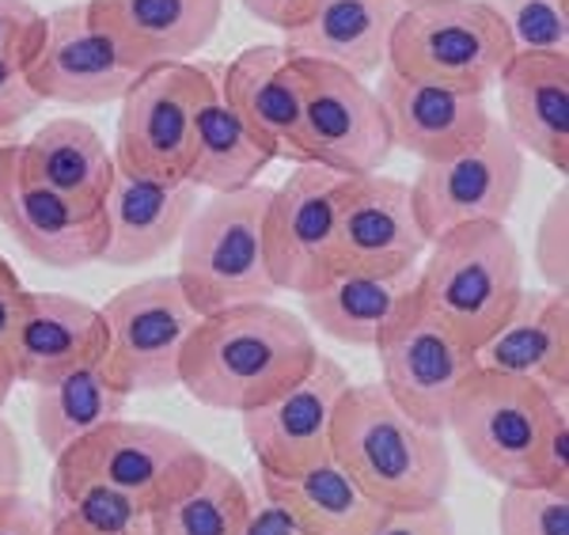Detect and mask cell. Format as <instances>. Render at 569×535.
<instances>
[{"instance_id":"cell-34","label":"cell","mask_w":569,"mask_h":535,"mask_svg":"<svg viewBox=\"0 0 569 535\" xmlns=\"http://www.w3.org/2000/svg\"><path fill=\"white\" fill-rule=\"evenodd\" d=\"M501 535H569V494L547 486H501Z\"/></svg>"},{"instance_id":"cell-22","label":"cell","mask_w":569,"mask_h":535,"mask_svg":"<svg viewBox=\"0 0 569 535\" xmlns=\"http://www.w3.org/2000/svg\"><path fill=\"white\" fill-rule=\"evenodd\" d=\"M479 368L539 384L569 399V304L566 293L525 289L509 319L475 349Z\"/></svg>"},{"instance_id":"cell-14","label":"cell","mask_w":569,"mask_h":535,"mask_svg":"<svg viewBox=\"0 0 569 535\" xmlns=\"http://www.w3.org/2000/svg\"><path fill=\"white\" fill-rule=\"evenodd\" d=\"M16 145L0 152V225L4 232L34 262L50 266V270H80V266L99 262L107 244L103 206H80L66 194L50 190L23 168Z\"/></svg>"},{"instance_id":"cell-39","label":"cell","mask_w":569,"mask_h":535,"mask_svg":"<svg viewBox=\"0 0 569 535\" xmlns=\"http://www.w3.org/2000/svg\"><path fill=\"white\" fill-rule=\"evenodd\" d=\"M372 535H456V516L448 509V502L429 505V509L388 513L376 524Z\"/></svg>"},{"instance_id":"cell-37","label":"cell","mask_w":569,"mask_h":535,"mask_svg":"<svg viewBox=\"0 0 569 535\" xmlns=\"http://www.w3.org/2000/svg\"><path fill=\"white\" fill-rule=\"evenodd\" d=\"M27 65L0 58V133L16 129L23 118H31L42 107V99L34 96V88L27 85Z\"/></svg>"},{"instance_id":"cell-12","label":"cell","mask_w":569,"mask_h":535,"mask_svg":"<svg viewBox=\"0 0 569 535\" xmlns=\"http://www.w3.org/2000/svg\"><path fill=\"white\" fill-rule=\"evenodd\" d=\"M58 459L103 478L107 486L133 497L144 513H156L171 497L198 483L209 456L182 433L156 426V422L118 418L110 426L96 429L80 445L61 452Z\"/></svg>"},{"instance_id":"cell-45","label":"cell","mask_w":569,"mask_h":535,"mask_svg":"<svg viewBox=\"0 0 569 535\" xmlns=\"http://www.w3.org/2000/svg\"><path fill=\"white\" fill-rule=\"evenodd\" d=\"M50 535H84V532H77L72 524H61V521H53V532Z\"/></svg>"},{"instance_id":"cell-24","label":"cell","mask_w":569,"mask_h":535,"mask_svg":"<svg viewBox=\"0 0 569 535\" xmlns=\"http://www.w3.org/2000/svg\"><path fill=\"white\" fill-rule=\"evenodd\" d=\"M501 126L520 152L569 171V58L512 53L498 77Z\"/></svg>"},{"instance_id":"cell-29","label":"cell","mask_w":569,"mask_h":535,"mask_svg":"<svg viewBox=\"0 0 569 535\" xmlns=\"http://www.w3.org/2000/svg\"><path fill=\"white\" fill-rule=\"evenodd\" d=\"M126 399L103 365H88L61 376L53 384L34 387V437L46 448V456L58 459L61 452L80 445L96 429L126 418Z\"/></svg>"},{"instance_id":"cell-27","label":"cell","mask_w":569,"mask_h":535,"mask_svg":"<svg viewBox=\"0 0 569 535\" xmlns=\"http://www.w3.org/2000/svg\"><path fill=\"white\" fill-rule=\"evenodd\" d=\"M418 285L410 274H330L316 293L300 297L305 323H316L327 338L342 346L372 349L388 330L395 311L407 304Z\"/></svg>"},{"instance_id":"cell-43","label":"cell","mask_w":569,"mask_h":535,"mask_svg":"<svg viewBox=\"0 0 569 535\" xmlns=\"http://www.w3.org/2000/svg\"><path fill=\"white\" fill-rule=\"evenodd\" d=\"M23 478H27V464H23L20 433L12 429L8 418H0V497L23 494Z\"/></svg>"},{"instance_id":"cell-9","label":"cell","mask_w":569,"mask_h":535,"mask_svg":"<svg viewBox=\"0 0 569 535\" xmlns=\"http://www.w3.org/2000/svg\"><path fill=\"white\" fill-rule=\"evenodd\" d=\"M525 190V152L493 118L486 137L448 160L421 164L410 182L418 232L426 247L463 225H505Z\"/></svg>"},{"instance_id":"cell-41","label":"cell","mask_w":569,"mask_h":535,"mask_svg":"<svg viewBox=\"0 0 569 535\" xmlns=\"http://www.w3.org/2000/svg\"><path fill=\"white\" fill-rule=\"evenodd\" d=\"M240 4L259 23L278 27L281 34H289V31H297L300 23H308L323 0H240Z\"/></svg>"},{"instance_id":"cell-40","label":"cell","mask_w":569,"mask_h":535,"mask_svg":"<svg viewBox=\"0 0 569 535\" xmlns=\"http://www.w3.org/2000/svg\"><path fill=\"white\" fill-rule=\"evenodd\" d=\"M53 513L46 502H34L27 494L0 497V535H50Z\"/></svg>"},{"instance_id":"cell-1","label":"cell","mask_w":569,"mask_h":535,"mask_svg":"<svg viewBox=\"0 0 569 535\" xmlns=\"http://www.w3.org/2000/svg\"><path fill=\"white\" fill-rule=\"evenodd\" d=\"M316 335L297 311L273 300L201 316L179 357V387L201 407L247 414L278 399L311 373Z\"/></svg>"},{"instance_id":"cell-17","label":"cell","mask_w":569,"mask_h":535,"mask_svg":"<svg viewBox=\"0 0 569 535\" xmlns=\"http://www.w3.org/2000/svg\"><path fill=\"white\" fill-rule=\"evenodd\" d=\"M426 239L418 232L410 182L395 175L342 179L335 225V274H410Z\"/></svg>"},{"instance_id":"cell-48","label":"cell","mask_w":569,"mask_h":535,"mask_svg":"<svg viewBox=\"0 0 569 535\" xmlns=\"http://www.w3.org/2000/svg\"><path fill=\"white\" fill-rule=\"evenodd\" d=\"M0 262H4V258H0Z\"/></svg>"},{"instance_id":"cell-32","label":"cell","mask_w":569,"mask_h":535,"mask_svg":"<svg viewBox=\"0 0 569 535\" xmlns=\"http://www.w3.org/2000/svg\"><path fill=\"white\" fill-rule=\"evenodd\" d=\"M46 505H50L53 521L72 524L84 535H152L149 513L133 497L107 486L91 472L66 464V459H53Z\"/></svg>"},{"instance_id":"cell-8","label":"cell","mask_w":569,"mask_h":535,"mask_svg":"<svg viewBox=\"0 0 569 535\" xmlns=\"http://www.w3.org/2000/svg\"><path fill=\"white\" fill-rule=\"evenodd\" d=\"M103 373L122 395L171 392L179 387V357L198 311L187 304V293L176 274L133 281L118 289L103 308Z\"/></svg>"},{"instance_id":"cell-13","label":"cell","mask_w":569,"mask_h":535,"mask_svg":"<svg viewBox=\"0 0 569 535\" xmlns=\"http://www.w3.org/2000/svg\"><path fill=\"white\" fill-rule=\"evenodd\" d=\"M342 179L316 164H297L262 214L266 270L278 293L308 297L335 274V225Z\"/></svg>"},{"instance_id":"cell-20","label":"cell","mask_w":569,"mask_h":535,"mask_svg":"<svg viewBox=\"0 0 569 535\" xmlns=\"http://www.w3.org/2000/svg\"><path fill=\"white\" fill-rule=\"evenodd\" d=\"M220 99L270 160L308 164L300 145V80L281 46H247L220 65Z\"/></svg>"},{"instance_id":"cell-18","label":"cell","mask_w":569,"mask_h":535,"mask_svg":"<svg viewBox=\"0 0 569 535\" xmlns=\"http://www.w3.org/2000/svg\"><path fill=\"white\" fill-rule=\"evenodd\" d=\"M376 99L388 118L391 145L410 152L418 164L448 160V156L471 149L493 126L486 96L429 85V80H407L391 69H383Z\"/></svg>"},{"instance_id":"cell-7","label":"cell","mask_w":569,"mask_h":535,"mask_svg":"<svg viewBox=\"0 0 569 535\" xmlns=\"http://www.w3.org/2000/svg\"><path fill=\"white\" fill-rule=\"evenodd\" d=\"M220 65H156L137 72V80L118 99V145L114 164L144 179L187 182L194 156L198 110L217 91Z\"/></svg>"},{"instance_id":"cell-30","label":"cell","mask_w":569,"mask_h":535,"mask_svg":"<svg viewBox=\"0 0 569 535\" xmlns=\"http://www.w3.org/2000/svg\"><path fill=\"white\" fill-rule=\"evenodd\" d=\"M270 164L273 160L259 149V141L247 133V126L220 99V80H217V91L198 110L194 156H190L187 182H194L198 190L209 194H232L254 187Z\"/></svg>"},{"instance_id":"cell-33","label":"cell","mask_w":569,"mask_h":535,"mask_svg":"<svg viewBox=\"0 0 569 535\" xmlns=\"http://www.w3.org/2000/svg\"><path fill=\"white\" fill-rule=\"evenodd\" d=\"M512 42V53L569 58V0H482Z\"/></svg>"},{"instance_id":"cell-19","label":"cell","mask_w":569,"mask_h":535,"mask_svg":"<svg viewBox=\"0 0 569 535\" xmlns=\"http://www.w3.org/2000/svg\"><path fill=\"white\" fill-rule=\"evenodd\" d=\"M88 12L114 42L118 58L144 72L206 50L224 16V0H88Z\"/></svg>"},{"instance_id":"cell-16","label":"cell","mask_w":569,"mask_h":535,"mask_svg":"<svg viewBox=\"0 0 569 535\" xmlns=\"http://www.w3.org/2000/svg\"><path fill=\"white\" fill-rule=\"evenodd\" d=\"M23 72L42 103L61 107L118 103L137 80V69L118 58L114 42L91 20L88 0L46 16L42 42Z\"/></svg>"},{"instance_id":"cell-4","label":"cell","mask_w":569,"mask_h":535,"mask_svg":"<svg viewBox=\"0 0 569 535\" xmlns=\"http://www.w3.org/2000/svg\"><path fill=\"white\" fill-rule=\"evenodd\" d=\"M270 187H243L232 194H209L190 217L179 239V285L187 304L213 316L240 304L273 300V281L262 251V214Z\"/></svg>"},{"instance_id":"cell-25","label":"cell","mask_w":569,"mask_h":535,"mask_svg":"<svg viewBox=\"0 0 569 535\" xmlns=\"http://www.w3.org/2000/svg\"><path fill=\"white\" fill-rule=\"evenodd\" d=\"M402 8V0H323L308 23L284 34L281 50L297 61H323L369 80L388 61V42Z\"/></svg>"},{"instance_id":"cell-47","label":"cell","mask_w":569,"mask_h":535,"mask_svg":"<svg viewBox=\"0 0 569 535\" xmlns=\"http://www.w3.org/2000/svg\"><path fill=\"white\" fill-rule=\"evenodd\" d=\"M402 4H418V0H402Z\"/></svg>"},{"instance_id":"cell-31","label":"cell","mask_w":569,"mask_h":535,"mask_svg":"<svg viewBox=\"0 0 569 535\" xmlns=\"http://www.w3.org/2000/svg\"><path fill=\"white\" fill-rule=\"evenodd\" d=\"M251 513V486L243 475L209 459L198 483L149 516L152 535H243Z\"/></svg>"},{"instance_id":"cell-6","label":"cell","mask_w":569,"mask_h":535,"mask_svg":"<svg viewBox=\"0 0 569 535\" xmlns=\"http://www.w3.org/2000/svg\"><path fill=\"white\" fill-rule=\"evenodd\" d=\"M509 58V34L482 0H418L402 8L383 65L407 80L486 96Z\"/></svg>"},{"instance_id":"cell-5","label":"cell","mask_w":569,"mask_h":535,"mask_svg":"<svg viewBox=\"0 0 569 535\" xmlns=\"http://www.w3.org/2000/svg\"><path fill=\"white\" fill-rule=\"evenodd\" d=\"M566 414L569 399H555L539 384L517 376L479 368L456 399L445 429H452L467 459L498 486H536L543 445Z\"/></svg>"},{"instance_id":"cell-15","label":"cell","mask_w":569,"mask_h":535,"mask_svg":"<svg viewBox=\"0 0 569 535\" xmlns=\"http://www.w3.org/2000/svg\"><path fill=\"white\" fill-rule=\"evenodd\" d=\"M350 373L330 354H319L311 373L278 399L240 414L243 440L251 445V456L259 464V475L281 478L297 475L305 467L330 456V426L335 410L342 403Z\"/></svg>"},{"instance_id":"cell-11","label":"cell","mask_w":569,"mask_h":535,"mask_svg":"<svg viewBox=\"0 0 569 535\" xmlns=\"http://www.w3.org/2000/svg\"><path fill=\"white\" fill-rule=\"evenodd\" d=\"M292 69L300 80V145L308 164L338 179L383 171L395 145L376 91L323 61L292 58Z\"/></svg>"},{"instance_id":"cell-3","label":"cell","mask_w":569,"mask_h":535,"mask_svg":"<svg viewBox=\"0 0 569 535\" xmlns=\"http://www.w3.org/2000/svg\"><path fill=\"white\" fill-rule=\"evenodd\" d=\"M525 293V258L505 225H463L429 244L418 297L433 316L479 349Z\"/></svg>"},{"instance_id":"cell-35","label":"cell","mask_w":569,"mask_h":535,"mask_svg":"<svg viewBox=\"0 0 569 535\" xmlns=\"http://www.w3.org/2000/svg\"><path fill=\"white\" fill-rule=\"evenodd\" d=\"M536 266L550 285V293H566L569 274V217H566V190L550 198V206L539 217L536 232Z\"/></svg>"},{"instance_id":"cell-23","label":"cell","mask_w":569,"mask_h":535,"mask_svg":"<svg viewBox=\"0 0 569 535\" xmlns=\"http://www.w3.org/2000/svg\"><path fill=\"white\" fill-rule=\"evenodd\" d=\"M107 349V330L99 308L66 293H31L12 343L16 384H53L77 368L99 365Z\"/></svg>"},{"instance_id":"cell-36","label":"cell","mask_w":569,"mask_h":535,"mask_svg":"<svg viewBox=\"0 0 569 535\" xmlns=\"http://www.w3.org/2000/svg\"><path fill=\"white\" fill-rule=\"evenodd\" d=\"M46 16L27 0H0V58L27 65L42 42Z\"/></svg>"},{"instance_id":"cell-21","label":"cell","mask_w":569,"mask_h":535,"mask_svg":"<svg viewBox=\"0 0 569 535\" xmlns=\"http://www.w3.org/2000/svg\"><path fill=\"white\" fill-rule=\"evenodd\" d=\"M198 206L201 190L194 182L144 179V175H133L114 164L103 198L107 244L99 262L122 266V270L156 262L168 247H176L182 239Z\"/></svg>"},{"instance_id":"cell-26","label":"cell","mask_w":569,"mask_h":535,"mask_svg":"<svg viewBox=\"0 0 569 535\" xmlns=\"http://www.w3.org/2000/svg\"><path fill=\"white\" fill-rule=\"evenodd\" d=\"M262 494H270L308 535H372L376 524L388 516L350 475L342 472L335 456L319 459L297 475H254Z\"/></svg>"},{"instance_id":"cell-2","label":"cell","mask_w":569,"mask_h":535,"mask_svg":"<svg viewBox=\"0 0 569 535\" xmlns=\"http://www.w3.org/2000/svg\"><path fill=\"white\" fill-rule=\"evenodd\" d=\"M330 456L388 513L448 502L452 456L445 429L410 418L380 384H350L330 426Z\"/></svg>"},{"instance_id":"cell-46","label":"cell","mask_w":569,"mask_h":535,"mask_svg":"<svg viewBox=\"0 0 569 535\" xmlns=\"http://www.w3.org/2000/svg\"><path fill=\"white\" fill-rule=\"evenodd\" d=\"M20 141V133H16V129H8V133H0V152L8 149V145H16Z\"/></svg>"},{"instance_id":"cell-28","label":"cell","mask_w":569,"mask_h":535,"mask_svg":"<svg viewBox=\"0 0 569 535\" xmlns=\"http://www.w3.org/2000/svg\"><path fill=\"white\" fill-rule=\"evenodd\" d=\"M20 164L46 182L50 190L66 194L80 206H103L110 175H114V156L96 126L84 118H53L39 133L16 145Z\"/></svg>"},{"instance_id":"cell-44","label":"cell","mask_w":569,"mask_h":535,"mask_svg":"<svg viewBox=\"0 0 569 535\" xmlns=\"http://www.w3.org/2000/svg\"><path fill=\"white\" fill-rule=\"evenodd\" d=\"M12 387H16L12 361H4V357H0V418H4V403H8V395H12Z\"/></svg>"},{"instance_id":"cell-38","label":"cell","mask_w":569,"mask_h":535,"mask_svg":"<svg viewBox=\"0 0 569 535\" xmlns=\"http://www.w3.org/2000/svg\"><path fill=\"white\" fill-rule=\"evenodd\" d=\"M27 297H31V289L20 281V274L8 262H0V357L4 361H12V343L20 335Z\"/></svg>"},{"instance_id":"cell-42","label":"cell","mask_w":569,"mask_h":535,"mask_svg":"<svg viewBox=\"0 0 569 535\" xmlns=\"http://www.w3.org/2000/svg\"><path fill=\"white\" fill-rule=\"evenodd\" d=\"M247 486H251V513H247L243 535H308L270 494H262L259 483H247Z\"/></svg>"},{"instance_id":"cell-10","label":"cell","mask_w":569,"mask_h":535,"mask_svg":"<svg viewBox=\"0 0 569 535\" xmlns=\"http://www.w3.org/2000/svg\"><path fill=\"white\" fill-rule=\"evenodd\" d=\"M372 349L380 361V387L429 429L448 426L456 399L479 373L475 349L421 304L418 285Z\"/></svg>"}]
</instances>
